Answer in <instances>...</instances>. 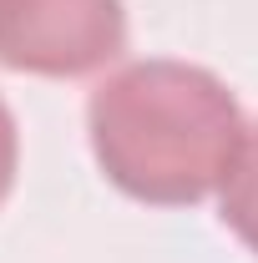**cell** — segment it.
<instances>
[{
  "label": "cell",
  "instance_id": "obj_2",
  "mask_svg": "<svg viewBox=\"0 0 258 263\" xmlns=\"http://www.w3.org/2000/svg\"><path fill=\"white\" fill-rule=\"evenodd\" d=\"M127 51L122 0H10L0 61L31 76H91Z\"/></svg>",
  "mask_w": 258,
  "mask_h": 263
},
{
  "label": "cell",
  "instance_id": "obj_4",
  "mask_svg": "<svg viewBox=\"0 0 258 263\" xmlns=\"http://www.w3.org/2000/svg\"><path fill=\"white\" fill-rule=\"evenodd\" d=\"M15 162H21V137H15L10 106H5V97H0V202L10 197V187H15Z\"/></svg>",
  "mask_w": 258,
  "mask_h": 263
},
{
  "label": "cell",
  "instance_id": "obj_1",
  "mask_svg": "<svg viewBox=\"0 0 258 263\" xmlns=\"http://www.w3.org/2000/svg\"><path fill=\"white\" fill-rule=\"evenodd\" d=\"M101 172L137 202L188 208L223 193L248 142L223 81L188 61H132L86 101Z\"/></svg>",
  "mask_w": 258,
  "mask_h": 263
},
{
  "label": "cell",
  "instance_id": "obj_3",
  "mask_svg": "<svg viewBox=\"0 0 258 263\" xmlns=\"http://www.w3.org/2000/svg\"><path fill=\"white\" fill-rule=\"evenodd\" d=\"M223 223L258 253V127L248 132V142L238 152V167L223 182Z\"/></svg>",
  "mask_w": 258,
  "mask_h": 263
},
{
  "label": "cell",
  "instance_id": "obj_5",
  "mask_svg": "<svg viewBox=\"0 0 258 263\" xmlns=\"http://www.w3.org/2000/svg\"><path fill=\"white\" fill-rule=\"evenodd\" d=\"M5 5H10V0H0V15H5Z\"/></svg>",
  "mask_w": 258,
  "mask_h": 263
}]
</instances>
